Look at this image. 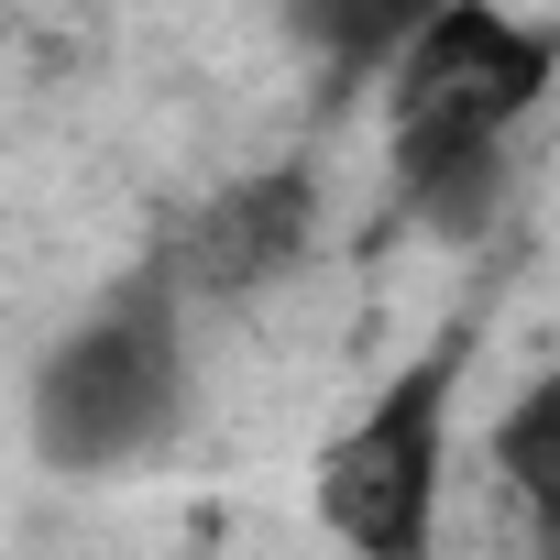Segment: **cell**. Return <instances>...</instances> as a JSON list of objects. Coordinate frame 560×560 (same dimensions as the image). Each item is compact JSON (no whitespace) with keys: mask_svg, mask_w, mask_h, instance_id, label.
Listing matches in <instances>:
<instances>
[{"mask_svg":"<svg viewBox=\"0 0 560 560\" xmlns=\"http://www.w3.org/2000/svg\"><path fill=\"white\" fill-rule=\"evenodd\" d=\"M560 34L451 0L407 34V56L385 67V132H396V187L429 231L472 242L505 198V132L549 100Z\"/></svg>","mask_w":560,"mask_h":560,"instance_id":"cell-1","label":"cell"},{"mask_svg":"<svg viewBox=\"0 0 560 560\" xmlns=\"http://www.w3.org/2000/svg\"><path fill=\"white\" fill-rule=\"evenodd\" d=\"M187 407V352H176V308L165 287H132L110 298L100 319H78L45 374H34V440L56 472H110V462H143Z\"/></svg>","mask_w":560,"mask_h":560,"instance_id":"cell-2","label":"cell"},{"mask_svg":"<svg viewBox=\"0 0 560 560\" xmlns=\"http://www.w3.org/2000/svg\"><path fill=\"white\" fill-rule=\"evenodd\" d=\"M451 396H462V341L418 352L374 407L330 440L319 462V527L352 560H429L440 527V462H451Z\"/></svg>","mask_w":560,"mask_h":560,"instance_id":"cell-3","label":"cell"},{"mask_svg":"<svg viewBox=\"0 0 560 560\" xmlns=\"http://www.w3.org/2000/svg\"><path fill=\"white\" fill-rule=\"evenodd\" d=\"M298 242H308V187L298 176H242L231 198L198 209L176 264L198 275V287H264L275 264H298Z\"/></svg>","mask_w":560,"mask_h":560,"instance_id":"cell-4","label":"cell"},{"mask_svg":"<svg viewBox=\"0 0 560 560\" xmlns=\"http://www.w3.org/2000/svg\"><path fill=\"white\" fill-rule=\"evenodd\" d=\"M494 472L516 483L527 527H538V560H560V374L527 385L505 418H494Z\"/></svg>","mask_w":560,"mask_h":560,"instance_id":"cell-5","label":"cell"}]
</instances>
